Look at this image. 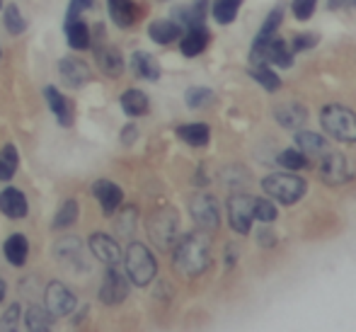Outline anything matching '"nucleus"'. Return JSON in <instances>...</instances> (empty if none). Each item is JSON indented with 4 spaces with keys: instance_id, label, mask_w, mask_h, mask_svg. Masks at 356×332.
<instances>
[{
    "instance_id": "aec40b11",
    "label": "nucleus",
    "mask_w": 356,
    "mask_h": 332,
    "mask_svg": "<svg viewBox=\"0 0 356 332\" xmlns=\"http://www.w3.org/2000/svg\"><path fill=\"white\" fill-rule=\"evenodd\" d=\"M63 34L66 42L73 52H88L92 47V34H90V24L83 17L78 19H63Z\"/></svg>"
},
{
    "instance_id": "79ce46f5",
    "label": "nucleus",
    "mask_w": 356,
    "mask_h": 332,
    "mask_svg": "<svg viewBox=\"0 0 356 332\" xmlns=\"http://www.w3.org/2000/svg\"><path fill=\"white\" fill-rule=\"evenodd\" d=\"M318 47V34L315 32H305V34H296L293 42H291V52L293 54H303L308 49Z\"/></svg>"
},
{
    "instance_id": "f3484780",
    "label": "nucleus",
    "mask_w": 356,
    "mask_h": 332,
    "mask_svg": "<svg viewBox=\"0 0 356 332\" xmlns=\"http://www.w3.org/2000/svg\"><path fill=\"white\" fill-rule=\"evenodd\" d=\"M209 47V29L207 24H194L187 27L179 37V52L187 58H197L199 54H204V49Z\"/></svg>"
},
{
    "instance_id": "37998d69",
    "label": "nucleus",
    "mask_w": 356,
    "mask_h": 332,
    "mask_svg": "<svg viewBox=\"0 0 356 332\" xmlns=\"http://www.w3.org/2000/svg\"><path fill=\"white\" fill-rule=\"evenodd\" d=\"M318 8V0H293L291 3V10H293L296 19H310Z\"/></svg>"
},
{
    "instance_id": "58836bf2",
    "label": "nucleus",
    "mask_w": 356,
    "mask_h": 332,
    "mask_svg": "<svg viewBox=\"0 0 356 332\" xmlns=\"http://www.w3.org/2000/svg\"><path fill=\"white\" fill-rule=\"evenodd\" d=\"M279 165H282L284 170H303L308 168V155H303L298 148H286L279 153Z\"/></svg>"
},
{
    "instance_id": "3c124183",
    "label": "nucleus",
    "mask_w": 356,
    "mask_h": 332,
    "mask_svg": "<svg viewBox=\"0 0 356 332\" xmlns=\"http://www.w3.org/2000/svg\"><path fill=\"white\" fill-rule=\"evenodd\" d=\"M352 5H356V0H352Z\"/></svg>"
},
{
    "instance_id": "423d86ee",
    "label": "nucleus",
    "mask_w": 356,
    "mask_h": 332,
    "mask_svg": "<svg viewBox=\"0 0 356 332\" xmlns=\"http://www.w3.org/2000/svg\"><path fill=\"white\" fill-rule=\"evenodd\" d=\"M129 291H131V281L127 279L119 267H107L102 276V284H99L97 299L104 306H119L129 299Z\"/></svg>"
},
{
    "instance_id": "72a5a7b5",
    "label": "nucleus",
    "mask_w": 356,
    "mask_h": 332,
    "mask_svg": "<svg viewBox=\"0 0 356 332\" xmlns=\"http://www.w3.org/2000/svg\"><path fill=\"white\" fill-rule=\"evenodd\" d=\"M138 223V211L136 206H119L117 209V223H114V230H117L119 238H129L134 233Z\"/></svg>"
},
{
    "instance_id": "ddd939ff",
    "label": "nucleus",
    "mask_w": 356,
    "mask_h": 332,
    "mask_svg": "<svg viewBox=\"0 0 356 332\" xmlns=\"http://www.w3.org/2000/svg\"><path fill=\"white\" fill-rule=\"evenodd\" d=\"M88 250L92 253L95 260H99L102 264L107 267H119V262L124 260L122 245L107 233H92L88 240Z\"/></svg>"
},
{
    "instance_id": "4468645a",
    "label": "nucleus",
    "mask_w": 356,
    "mask_h": 332,
    "mask_svg": "<svg viewBox=\"0 0 356 332\" xmlns=\"http://www.w3.org/2000/svg\"><path fill=\"white\" fill-rule=\"evenodd\" d=\"M44 100H47V107H49V112L54 114V119H56L63 129H71L75 122L71 100H68L58 88H54V85H47V88H44Z\"/></svg>"
},
{
    "instance_id": "c756f323",
    "label": "nucleus",
    "mask_w": 356,
    "mask_h": 332,
    "mask_svg": "<svg viewBox=\"0 0 356 332\" xmlns=\"http://www.w3.org/2000/svg\"><path fill=\"white\" fill-rule=\"evenodd\" d=\"M177 136L187 145H192V148H204V145H209V141H211V129H209V124H202V122L182 124V127H177Z\"/></svg>"
},
{
    "instance_id": "9d476101",
    "label": "nucleus",
    "mask_w": 356,
    "mask_h": 332,
    "mask_svg": "<svg viewBox=\"0 0 356 332\" xmlns=\"http://www.w3.org/2000/svg\"><path fill=\"white\" fill-rule=\"evenodd\" d=\"M254 221V197L240 192L228 199V223L235 233L248 235Z\"/></svg>"
},
{
    "instance_id": "4be33fe9",
    "label": "nucleus",
    "mask_w": 356,
    "mask_h": 332,
    "mask_svg": "<svg viewBox=\"0 0 356 332\" xmlns=\"http://www.w3.org/2000/svg\"><path fill=\"white\" fill-rule=\"evenodd\" d=\"M282 19H284V5H277V8L272 10V13L267 15V19L262 22V27H259V32H257V37H254V42H252V52H250V58H257V54L262 52V47L269 42V39H274L277 37V32H279V27H282Z\"/></svg>"
},
{
    "instance_id": "2eb2a0df",
    "label": "nucleus",
    "mask_w": 356,
    "mask_h": 332,
    "mask_svg": "<svg viewBox=\"0 0 356 332\" xmlns=\"http://www.w3.org/2000/svg\"><path fill=\"white\" fill-rule=\"evenodd\" d=\"M92 197L99 201V209L104 216H114L117 209L124 204V192L112 180H97L92 182Z\"/></svg>"
},
{
    "instance_id": "f257e3e1",
    "label": "nucleus",
    "mask_w": 356,
    "mask_h": 332,
    "mask_svg": "<svg viewBox=\"0 0 356 332\" xmlns=\"http://www.w3.org/2000/svg\"><path fill=\"white\" fill-rule=\"evenodd\" d=\"M172 264L179 274L189 279L204 274L211 264V238L207 230H192L177 238V243L172 245Z\"/></svg>"
},
{
    "instance_id": "6ab92c4d",
    "label": "nucleus",
    "mask_w": 356,
    "mask_h": 332,
    "mask_svg": "<svg viewBox=\"0 0 356 332\" xmlns=\"http://www.w3.org/2000/svg\"><path fill=\"white\" fill-rule=\"evenodd\" d=\"M0 214L13 221L24 219L29 214V201L24 197V192H19L17 187H5L0 192Z\"/></svg>"
},
{
    "instance_id": "cd10ccee",
    "label": "nucleus",
    "mask_w": 356,
    "mask_h": 332,
    "mask_svg": "<svg viewBox=\"0 0 356 332\" xmlns=\"http://www.w3.org/2000/svg\"><path fill=\"white\" fill-rule=\"evenodd\" d=\"M131 70H134V75L141 80H150V83L160 80V63H158V58L148 52L131 54Z\"/></svg>"
},
{
    "instance_id": "7c9ffc66",
    "label": "nucleus",
    "mask_w": 356,
    "mask_h": 332,
    "mask_svg": "<svg viewBox=\"0 0 356 332\" xmlns=\"http://www.w3.org/2000/svg\"><path fill=\"white\" fill-rule=\"evenodd\" d=\"M24 328L27 332H54V315L42 306H29L24 310Z\"/></svg>"
},
{
    "instance_id": "de8ad7c7",
    "label": "nucleus",
    "mask_w": 356,
    "mask_h": 332,
    "mask_svg": "<svg viewBox=\"0 0 356 332\" xmlns=\"http://www.w3.org/2000/svg\"><path fill=\"white\" fill-rule=\"evenodd\" d=\"M5 294H8V284H5V279L0 276V303L5 301Z\"/></svg>"
},
{
    "instance_id": "1a4fd4ad",
    "label": "nucleus",
    "mask_w": 356,
    "mask_h": 332,
    "mask_svg": "<svg viewBox=\"0 0 356 332\" xmlns=\"http://www.w3.org/2000/svg\"><path fill=\"white\" fill-rule=\"evenodd\" d=\"M320 180L330 187H339V184H347L352 180V165L344 158L339 150H327V153L320 158Z\"/></svg>"
},
{
    "instance_id": "8fccbe9b",
    "label": "nucleus",
    "mask_w": 356,
    "mask_h": 332,
    "mask_svg": "<svg viewBox=\"0 0 356 332\" xmlns=\"http://www.w3.org/2000/svg\"><path fill=\"white\" fill-rule=\"evenodd\" d=\"M0 10H3V0H0Z\"/></svg>"
},
{
    "instance_id": "f03ea898",
    "label": "nucleus",
    "mask_w": 356,
    "mask_h": 332,
    "mask_svg": "<svg viewBox=\"0 0 356 332\" xmlns=\"http://www.w3.org/2000/svg\"><path fill=\"white\" fill-rule=\"evenodd\" d=\"M145 230H148L150 243L158 250H172L179 238V214L172 206H160L148 216Z\"/></svg>"
},
{
    "instance_id": "bb28decb",
    "label": "nucleus",
    "mask_w": 356,
    "mask_h": 332,
    "mask_svg": "<svg viewBox=\"0 0 356 332\" xmlns=\"http://www.w3.org/2000/svg\"><path fill=\"white\" fill-rule=\"evenodd\" d=\"M182 32L184 29L179 27L172 17L170 19H155V22H150V27H148L150 39H153L155 44H160V47H168V44L177 42V39L182 37Z\"/></svg>"
},
{
    "instance_id": "e433bc0d",
    "label": "nucleus",
    "mask_w": 356,
    "mask_h": 332,
    "mask_svg": "<svg viewBox=\"0 0 356 332\" xmlns=\"http://www.w3.org/2000/svg\"><path fill=\"white\" fill-rule=\"evenodd\" d=\"M3 27L8 29V34H13V37H19V34L27 29V19L22 17V13H19V8L15 3L3 8Z\"/></svg>"
},
{
    "instance_id": "dca6fc26",
    "label": "nucleus",
    "mask_w": 356,
    "mask_h": 332,
    "mask_svg": "<svg viewBox=\"0 0 356 332\" xmlns=\"http://www.w3.org/2000/svg\"><path fill=\"white\" fill-rule=\"evenodd\" d=\"M252 63H269V66H277V68H291L293 66V52H291V47L284 39L274 37L264 44L262 52L257 54V58Z\"/></svg>"
},
{
    "instance_id": "20e7f679",
    "label": "nucleus",
    "mask_w": 356,
    "mask_h": 332,
    "mask_svg": "<svg viewBox=\"0 0 356 332\" xmlns=\"http://www.w3.org/2000/svg\"><path fill=\"white\" fill-rule=\"evenodd\" d=\"M262 189H264V194L272 197L274 201H279V204H284V206H291L305 197L308 184H305V180L298 177V175L274 173L262 180Z\"/></svg>"
},
{
    "instance_id": "c85d7f7f",
    "label": "nucleus",
    "mask_w": 356,
    "mask_h": 332,
    "mask_svg": "<svg viewBox=\"0 0 356 332\" xmlns=\"http://www.w3.org/2000/svg\"><path fill=\"white\" fill-rule=\"evenodd\" d=\"M296 145H298L300 153L308 155V158H323V155L330 150V143L323 139V136L315 134V132H305V129L296 134Z\"/></svg>"
},
{
    "instance_id": "7ed1b4c3",
    "label": "nucleus",
    "mask_w": 356,
    "mask_h": 332,
    "mask_svg": "<svg viewBox=\"0 0 356 332\" xmlns=\"http://www.w3.org/2000/svg\"><path fill=\"white\" fill-rule=\"evenodd\" d=\"M124 269H127V279L134 286H148L158 274V262L155 255L145 248L143 243H131L124 255Z\"/></svg>"
},
{
    "instance_id": "0eeeda50",
    "label": "nucleus",
    "mask_w": 356,
    "mask_h": 332,
    "mask_svg": "<svg viewBox=\"0 0 356 332\" xmlns=\"http://www.w3.org/2000/svg\"><path fill=\"white\" fill-rule=\"evenodd\" d=\"M75 306H78V296H75L63 281H58V279L49 281L47 289H44V308H47L54 318H66V315H71L75 310Z\"/></svg>"
},
{
    "instance_id": "c9c22d12",
    "label": "nucleus",
    "mask_w": 356,
    "mask_h": 332,
    "mask_svg": "<svg viewBox=\"0 0 356 332\" xmlns=\"http://www.w3.org/2000/svg\"><path fill=\"white\" fill-rule=\"evenodd\" d=\"M240 5L243 0H213V8H211V15L218 24H230L235 22L240 13Z\"/></svg>"
},
{
    "instance_id": "a19ab883",
    "label": "nucleus",
    "mask_w": 356,
    "mask_h": 332,
    "mask_svg": "<svg viewBox=\"0 0 356 332\" xmlns=\"http://www.w3.org/2000/svg\"><path fill=\"white\" fill-rule=\"evenodd\" d=\"M19 320H22V308L19 303H13L0 318V332H19Z\"/></svg>"
},
{
    "instance_id": "a18cd8bd",
    "label": "nucleus",
    "mask_w": 356,
    "mask_h": 332,
    "mask_svg": "<svg viewBox=\"0 0 356 332\" xmlns=\"http://www.w3.org/2000/svg\"><path fill=\"white\" fill-rule=\"evenodd\" d=\"M136 139H138V129L134 127V124H127V127H124V132H122V143L124 145H131Z\"/></svg>"
},
{
    "instance_id": "393cba45",
    "label": "nucleus",
    "mask_w": 356,
    "mask_h": 332,
    "mask_svg": "<svg viewBox=\"0 0 356 332\" xmlns=\"http://www.w3.org/2000/svg\"><path fill=\"white\" fill-rule=\"evenodd\" d=\"M3 255L8 260L10 267H24L29 258V240L22 233H13L5 238L3 243Z\"/></svg>"
},
{
    "instance_id": "b1692460",
    "label": "nucleus",
    "mask_w": 356,
    "mask_h": 332,
    "mask_svg": "<svg viewBox=\"0 0 356 332\" xmlns=\"http://www.w3.org/2000/svg\"><path fill=\"white\" fill-rule=\"evenodd\" d=\"M274 117H277V122L282 124L284 129L298 132V129L308 122V109L298 102H284V104H277V107H274Z\"/></svg>"
},
{
    "instance_id": "ea45409f",
    "label": "nucleus",
    "mask_w": 356,
    "mask_h": 332,
    "mask_svg": "<svg viewBox=\"0 0 356 332\" xmlns=\"http://www.w3.org/2000/svg\"><path fill=\"white\" fill-rule=\"evenodd\" d=\"M277 216H279V211L272 201L254 197V221H259V223L267 226V223H272V221H277Z\"/></svg>"
},
{
    "instance_id": "473e14b6",
    "label": "nucleus",
    "mask_w": 356,
    "mask_h": 332,
    "mask_svg": "<svg viewBox=\"0 0 356 332\" xmlns=\"http://www.w3.org/2000/svg\"><path fill=\"white\" fill-rule=\"evenodd\" d=\"M17 165H19V155L17 148L13 143H5L0 148V182H10L17 173Z\"/></svg>"
},
{
    "instance_id": "9b49d317",
    "label": "nucleus",
    "mask_w": 356,
    "mask_h": 332,
    "mask_svg": "<svg viewBox=\"0 0 356 332\" xmlns=\"http://www.w3.org/2000/svg\"><path fill=\"white\" fill-rule=\"evenodd\" d=\"M189 214H192L194 223L202 230H216L220 226V209L216 197L207 192L194 194L192 201H189Z\"/></svg>"
},
{
    "instance_id": "c03bdc74",
    "label": "nucleus",
    "mask_w": 356,
    "mask_h": 332,
    "mask_svg": "<svg viewBox=\"0 0 356 332\" xmlns=\"http://www.w3.org/2000/svg\"><path fill=\"white\" fill-rule=\"evenodd\" d=\"M92 3H95V0H71V3H68V8H66V17H63V19L83 17V15L92 8Z\"/></svg>"
},
{
    "instance_id": "49530a36",
    "label": "nucleus",
    "mask_w": 356,
    "mask_h": 332,
    "mask_svg": "<svg viewBox=\"0 0 356 332\" xmlns=\"http://www.w3.org/2000/svg\"><path fill=\"white\" fill-rule=\"evenodd\" d=\"M327 5L332 10H339V8H347V5H352V0H327Z\"/></svg>"
},
{
    "instance_id": "39448f33",
    "label": "nucleus",
    "mask_w": 356,
    "mask_h": 332,
    "mask_svg": "<svg viewBox=\"0 0 356 332\" xmlns=\"http://www.w3.org/2000/svg\"><path fill=\"white\" fill-rule=\"evenodd\" d=\"M320 124L332 139L342 143H356V114L342 104H325L320 109Z\"/></svg>"
},
{
    "instance_id": "4c0bfd02",
    "label": "nucleus",
    "mask_w": 356,
    "mask_h": 332,
    "mask_svg": "<svg viewBox=\"0 0 356 332\" xmlns=\"http://www.w3.org/2000/svg\"><path fill=\"white\" fill-rule=\"evenodd\" d=\"M184 102H187L189 109H204L207 104L213 102V90L202 88V85H197V88H189L187 93H184Z\"/></svg>"
},
{
    "instance_id": "a878e982",
    "label": "nucleus",
    "mask_w": 356,
    "mask_h": 332,
    "mask_svg": "<svg viewBox=\"0 0 356 332\" xmlns=\"http://www.w3.org/2000/svg\"><path fill=\"white\" fill-rule=\"evenodd\" d=\"M119 104H122L124 114L127 117H145V114L150 112V100L148 95L143 93V90L138 88H129L122 93V97H119Z\"/></svg>"
},
{
    "instance_id": "2f4dec72",
    "label": "nucleus",
    "mask_w": 356,
    "mask_h": 332,
    "mask_svg": "<svg viewBox=\"0 0 356 332\" xmlns=\"http://www.w3.org/2000/svg\"><path fill=\"white\" fill-rule=\"evenodd\" d=\"M78 214H80V206L75 199H66L61 206L56 209V216H54V223L51 228L54 230H63V228H71L78 221Z\"/></svg>"
},
{
    "instance_id": "09e8293b",
    "label": "nucleus",
    "mask_w": 356,
    "mask_h": 332,
    "mask_svg": "<svg viewBox=\"0 0 356 332\" xmlns=\"http://www.w3.org/2000/svg\"><path fill=\"white\" fill-rule=\"evenodd\" d=\"M0 61H3V52H0Z\"/></svg>"
},
{
    "instance_id": "412c9836",
    "label": "nucleus",
    "mask_w": 356,
    "mask_h": 332,
    "mask_svg": "<svg viewBox=\"0 0 356 332\" xmlns=\"http://www.w3.org/2000/svg\"><path fill=\"white\" fill-rule=\"evenodd\" d=\"M107 13L112 17V22L119 29H129L136 24V19L141 17V8L134 0H107Z\"/></svg>"
},
{
    "instance_id": "f704fd0d",
    "label": "nucleus",
    "mask_w": 356,
    "mask_h": 332,
    "mask_svg": "<svg viewBox=\"0 0 356 332\" xmlns=\"http://www.w3.org/2000/svg\"><path fill=\"white\" fill-rule=\"evenodd\" d=\"M250 75H252L267 93H277V90L282 88V78H279V73H274V68L269 66V63H254Z\"/></svg>"
},
{
    "instance_id": "a211bd4d",
    "label": "nucleus",
    "mask_w": 356,
    "mask_h": 332,
    "mask_svg": "<svg viewBox=\"0 0 356 332\" xmlns=\"http://www.w3.org/2000/svg\"><path fill=\"white\" fill-rule=\"evenodd\" d=\"M95 61H97V66H99V73H104L107 78H119V75L124 73L122 52L107 42L95 47Z\"/></svg>"
},
{
    "instance_id": "f8f14e48",
    "label": "nucleus",
    "mask_w": 356,
    "mask_h": 332,
    "mask_svg": "<svg viewBox=\"0 0 356 332\" xmlns=\"http://www.w3.org/2000/svg\"><path fill=\"white\" fill-rule=\"evenodd\" d=\"M58 78L66 88L71 90H80L92 80V70H90L88 63L78 56H63L58 61Z\"/></svg>"
},
{
    "instance_id": "6e6552de",
    "label": "nucleus",
    "mask_w": 356,
    "mask_h": 332,
    "mask_svg": "<svg viewBox=\"0 0 356 332\" xmlns=\"http://www.w3.org/2000/svg\"><path fill=\"white\" fill-rule=\"evenodd\" d=\"M54 258L61 264H66L68 269L73 271H88V250H85V243L75 235H63L54 243Z\"/></svg>"
},
{
    "instance_id": "5701e85b",
    "label": "nucleus",
    "mask_w": 356,
    "mask_h": 332,
    "mask_svg": "<svg viewBox=\"0 0 356 332\" xmlns=\"http://www.w3.org/2000/svg\"><path fill=\"white\" fill-rule=\"evenodd\" d=\"M209 13V0H194L192 5H179L172 10V19L182 29L194 27V24H204Z\"/></svg>"
}]
</instances>
